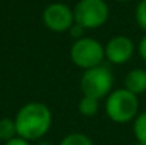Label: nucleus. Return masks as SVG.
I'll return each mask as SVG.
<instances>
[{
  "instance_id": "6e6552de",
  "label": "nucleus",
  "mask_w": 146,
  "mask_h": 145,
  "mask_svg": "<svg viewBox=\"0 0 146 145\" xmlns=\"http://www.w3.org/2000/svg\"><path fill=\"white\" fill-rule=\"evenodd\" d=\"M123 88L131 91L135 96L146 93V70L145 68H132L126 73L123 78Z\"/></svg>"
},
{
  "instance_id": "2eb2a0df",
  "label": "nucleus",
  "mask_w": 146,
  "mask_h": 145,
  "mask_svg": "<svg viewBox=\"0 0 146 145\" xmlns=\"http://www.w3.org/2000/svg\"><path fill=\"white\" fill-rule=\"evenodd\" d=\"M138 54H139V57L146 63V34L141 39V41H139V44H138Z\"/></svg>"
},
{
  "instance_id": "7ed1b4c3",
  "label": "nucleus",
  "mask_w": 146,
  "mask_h": 145,
  "mask_svg": "<svg viewBox=\"0 0 146 145\" xmlns=\"http://www.w3.org/2000/svg\"><path fill=\"white\" fill-rule=\"evenodd\" d=\"M113 73L109 67L101 64L98 67L85 70L81 81L80 88L82 96H88L97 100H104L113 91Z\"/></svg>"
},
{
  "instance_id": "39448f33",
  "label": "nucleus",
  "mask_w": 146,
  "mask_h": 145,
  "mask_svg": "<svg viewBox=\"0 0 146 145\" xmlns=\"http://www.w3.org/2000/svg\"><path fill=\"white\" fill-rule=\"evenodd\" d=\"M74 11V20L85 30H95L109 19V7L105 0H80Z\"/></svg>"
},
{
  "instance_id": "1a4fd4ad",
  "label": "nucleus",
  "mask_w": 146,
  "mask_h": 145,
  "mask_svg": "<svg viewBox=\"0 0 146 145\" xmlns=\"http://www.w3.org/2000/svg\"><path fill=\"white\" fill-rule=\"evenodd\" d=\"M99 108H101V101L97 98L82 96L78 101V112L82 117H87V118L95 117L99 112Z\"/></svg>"
},
{
  "instance_id": "0eeeda50",
  "label": "nucleus",
  "mask_w": 146,
  "mask_h": 145,
  "mask_svg": "<svg viewBox=\"0 0 146 145\" xmlns=\"http://www.w3.org/2000/svg\"><path fill=\"white\" fill-rule=\"evenodd\" d=\"M104 48H105V58L111 64H115V65L128 63L136 51V46L133 40L122 34L111 37L104 46Z\"/></svg>"
},
{
  "instance_id": "f8f14e48",
  "label": "nucleus",
  "mask_w": 146,
  "mask_h": 145,
  "mask_svg": "<svg viewBox=\"0 0 146 145\" xmlns=\"http://www.w3.org/2000/svg\"><path fill=\"white\" fill-rule=\"evenodd\" d=\"M60 145H94V142L84 132H71L60 141Z\"/></svg>"
},
{
  "instance_id": "ddd939ff",
  "label": "nucleus",
  "mask_w": 146,
  "mask_h": 145,
  "mask_svg": "<svg viewBox=\"0 0 146 145\" xmlns=\"http://www.w3.org/2000/svg\"><path fill=\"white\" fill-rule=\"evenodd\" d=\"M135 21L141 30L146 33V0H141L135 9Z\"/></svg>"
},
{
  "instance_id": "9b49d317",
  "label": "nucleus",
  "mask_w": 146,
  "mask_h": 145,
  "mask_svg": "<svg viewBox=\"0 0 146 145\" xmlns=\"http://www.w3.org/2000/svg\"><path fill=\"white\" fill-rule=\"evenodd\" d=\"M17 137V130H16V122L14 118H0V141H3L4 144L13 138Z\"/></svg>"
},
{
  "instance_id": "423d86ee",
  "label": "nucleus",
  "mask_w": 146,
  "mask_h": 145,
  "mask_svg": "<svg viewBox=\"0 0 146 145\" xmlns=\"http://www.w3.org/2000/svg\"><path fill=\"white\" fill-rule=\"evenodd\" d=\"M43 24L54 33H65L74 26V11L65 3H51L43 10Z\"/></svg>"
},
{
  "instance_id": "20e7f679",
  "label": "nucleus",
  "mask_w": 146,
  "mask_h": 145,
  "mask_svg": "<svg viewBox=\"0 0 146 145\" xmlns=\"http://www.w3.org/2000/svg\"><path fill=\"white\" fill-rule=\"evenodd\" d=\"M70 58L75 67L85 71L104 64L105 48L97 39L82 37L72 43L70 48Z\"/></svg>"
},
{
  "instance_id": "9d476101",
  "label": "nucleus",
  "mask_w": 146,
  "mask_h": 145,
  "mask_svg": "<svg viewBox=\"0 0 146 145\" xmlns=\"http://www.w3.org/2000/svg\"><path fill=\"white\" fill-rule=\"evenodd\" d=\"M132 132L136 142L146 145V111H142L132 121Z\"/></svg>"
},
{
  "instance_id": "a211bd4d",
  "label": "nucleus",
  "mask_w": 146,
  "mask_h": 145,
  "mask_svg": "<svg viewBox=\"0 0 146 145\" xmlns=\"http://www.w3.org/2000/svg\"><path fill=\"white\" fill-rule=\"evenodd\" d=\"M115 1H121L122 3V1H129V0H115Z\"/></svg>"
},
{
  "instance_id": "f03ea898",
  "label": "nucleus",
  "mask_w": 146,
  "mask_h": 145,
  "mask_svg": "<svg viewBox=\"0 0 146 145\" xmlns=\"http://www.w3.org/2000/svg\"><path fill=\"white\" fill-rule=\"evenodd\" d=\"M105 114L115 124L132 122L139 114V97L126 88H115L105 98Z\"/></svg>"
},
{
  "instance_id": "4468645a",
  "label": "nucleus",
  "mask_w": 146,
  "mask_h": 145,
  "mask_svg": "<svg viewBox=\"0 0 146 145\" xmlns=\"http://www.w3.org/2000/svg\"><path fill=\"white\" fill-rule=\"evenodd\" d=\"M84 31H85V29H82V27L78 26L77 23H74V26L70 29V34H71L75 40H80V39L85 37V36H84Z\"/></svg>"
},
{
  "instance_id": "dca6fc26",
  "label": "nucleus",
  "mask_w": 146,
  "mask_h": 145,
  "mask_svg": "<svg viewBox=\"0 0 146 145\" xmlns=\"http://www.w3.org/2000/svg\"><path fill=\"white\" fill-rule=\"evenodd\" d=\"M4 145H31V142L27 141V140H23V138H20V137H16V138L7 141Z\"/></svg>"
},
{
  "instance_id": "f3484780",
  "label": "nucleus",
  "mask_w": 146,
  "mask_h": 145,
  "mask_svg": "<svg viewBox=\"0 0 146 145\" xmlns=\"http://www.w3.org/2000/svg\"><path fill=\"white\" fill-rule=\"evenodd\" d=\"M133 145H145V144H142V142H135Z\"/></svg>"
},
{
  "instance_id": "f257e3e1",
  "label": "nucleus",
  "mask_w": 146,
  "mask_h": 145,
  "mask_svg": "<svg viewBox=\"0 0 146 145\" xmlns=\"http://www.w3.org/2000/svg\"><path fill=\"white\" fill-rule=\"evenodd\" d=\"M17 137L27 141H38L48 134L52 125V112L47 104L30 101L24 104L14 117Z\"/></svg>"
}]
</instances>
